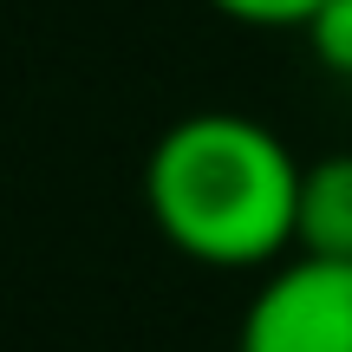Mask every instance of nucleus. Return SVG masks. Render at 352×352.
Instances as JSON below:
<instances>
[{
  "label": "nucleus",
  "instance_id": "f257e3e1",
  "mask_svg": "<svg viewBox=\"0 0 352 352\" xmlns=\"http://www.w3.org/2000/svg\"><path fill=\"white\" fill-rule=\"evenodd\" d=\"M294 151L241 111L176 118L144 164V209L176 254L202 267H261L294 248Z\"/></svg>",
  "mask_w": 352,
  "mask_h": 352
},
{
  "label": "nucleus",
  "instance_id": "f03ea898",
  "mask_svg": "<svg viewBox=\"0 0 352 352\" xmlns=\"http://www.w3.org/2000/svg\"><path fill=\"white\" fill-rule=\"evenodd\" d=\"M235 352H352V261L294 254L254 287Z\"/></svg>",
  "mask_w": 352,
  "mask_h": 352
},
{
  "label": "nucleus",
  "instance_id": "7ed1b4c3",
  "mask_svg": "<svg viewBox=\"0 0 352 352\" xmlns=\"http://www.w3.org/2000/svg\"><path fill=\"white\" fill-rule=\"evenodd\" d=\"M294 254L352 261V151L320 157L300 170V209H294Z\"/></svg>",
  "mask_w": 352,
  "mask_h": 352
},
{
  "label": "nucleus",
  "instance_id": "20e7f679",
  "mask_svg": "<svg viewBox=\"0 0 352 352\" xmlns=\"http://www.w3.org/2000/svg\"><path fill=\"white\" fill-rule=\"evenodd\" d=\"M300 33H307V46H314V59L327 65V72L352 78V0H327Z\"/></svg>",
  "mask_w": 352,
  "mask_h": 352
},
{
  "label": "nucleus",
  "instance_id": "39448f33",
  "mask_svg": "<svg viewBox=\"0 0 352 352\" xmlns=\"http://www.w3.org/2000/svg\"><path fill=\"white\" fill-rule=\"evenodd\" d=\"M209 7L241 26H307L327 0H209Z\"/></svg>",
  "mask_w": 352,
  "mask_h": 352
}]
</instances>
